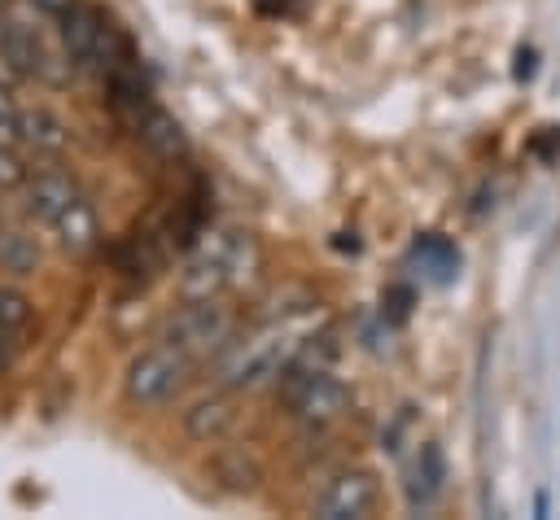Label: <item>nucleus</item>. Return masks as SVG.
I'll return each instance as SVG.
<instances>
[{"label":"nucleus","mask_w":560,"mask_h":520,"mask_svg":"<svg viewBox=\"0 0 560 520\" xmlns=\"http://www.w3.org/2000/svg\"><path fill=\"white\" fill-rule=\"evenodd\" d=\"M258 267V240L245 227L206 232L179 267V297H228Z\"/></svg>","instance_id":"nucleus-1"},{"label":"nucleus","mask_w":560,"mask_h":520,"mask_svg":"<svg viewBox=\"0 0 560 520\" xmlns=\"http://www.w3.org/2000/svg\"><path fill=\"white\" fill-rule=\"evenodd\" d=\"M192 367H197V363H192L184 350H175L171 341L158 336L153 345H144V350L131 354V363H127V371H122V398H127L131 406H140V411L171 406V402L188 389Z\"/></svg>","instance_id":"nucleus-2"},{"label":"nucleus","mask_w":560,"mask_h":520,"mask_svg":"<svg viewBox=\"0 0 560 520\" xmlns=\"http://www.w3.org/2000/svg\"><path fill=\"white\" fill-rule=\"evenodd\" d=\"M162 341L184 350L192 363L219 358L236 341V315L232 306H223V297H184V306L166 315Z\"/></svg>","instance_id":"nucleus-3"},{"label":"nucleus","mask_w":560,"mask_h":520,"mask_svg":"<svg viewBox=\"0 0 560 520\" xmlns=\"http://www.w3.org/2000/svg\"><path fill=\"white\" fill-rule=\"evenodd\" d=\"M280 393H284L289 415L306 428H328V424L346 419L350 406H354L350 385L341 376L324 371V367H302V371L284 367V389Z\"/></svg>","instance_id":"nucleus-4"},{"label":"nucleus","mask_w":560,"mask_h":520,"mask_svg":"<svg viewBox=\"0 0 560 520\" xmlns=\"http://www.w3.org/2000/svg\"><path fill=\"white\" fill-rule=\"evenodd\" d=\"M57 39H61V52L70 61V70H88V74H105L114 61H118V48H114V31L105 22V13L88 0H74L61 17H57Z\"/></svg>","instance_id":"nucleus-5"},{"label":"nucleus","mask_w":560,"mask_h":520,"mask_svg":"<svg viewBox=\"0 0 560 520\" xmlns=\"http://www.w3.org/2000/svg\"><path fill=\"white\" fill-rule=\"evenodd\" d=\"M289 341L284 336H254V341H232L223 354H219V371H223V385L236 393V389H258L267 380H280L284 367H289Z\"/></svg>","instance_id":"nucleus-6"},{"label":"nucleus","mask_w":560,"mask_h":520,"mask_svg":"<svg viewBox=\"0 0 560 520\" xmlns=\"http://www.w3.org/2000/svg\"><path fill=\"white\" fill-rule=\"evenodd\" d=\"M0 61H4V70L18 74V79H52V83H57V79H61L57 66L70 70L66 52L57 57V52L48 48L44 31H39L35 22H26V17H18V13H4V17H0Z\"/></svg>","instance_id":"nucleus-7"},{"label":"nucleus","mask_w":560,"mask_h":520,"mask_svg":"<svg viewBox=\"0 0 560 520\" xmlns=\"http://www.w3.org/2000/svg\"><path fill=\"white\" fill-rule=\"evenodd\" d=\"M381 503V485L368 468H341L324 481V489L315 494L311 511L319 520H368Z\"/></svg>","instance_id":"nucleus-8"},{"label":"nucleus","mask_w":560,"mask_h":520,"mask_svg":"<svg viewBox=\"0 0 560 520\" xmlns=\"http://www.w3.org/2000/svg\"><path fill=\"white\" fill-rule=\"evenodd\" d=\"M79 197V184L70 170L61 166H44V170H31L26 184H22V214L39 227H52L57 214Z\"/></svg>","instance_id":"nucleus-9"},{"label":"nucleus","mask_w":560,"mask_h":520,"mask_svg":"<svg viewBox=\"0 0 560 520\" xmlns=\"http://www.w3.org/2000/svg\"><path fill=\"white\" fill-rule=\"evenodd\" d=\"M232 428H236V398H232L228 385L214 389V393H206V398H197V402L184 411V433H188L192 441H201V446L223 441Z\"/></svg>","instance_id":"nucleus-10"},{"label":"nucleus","mask_w":560,"mask_h":520,"mask_svg":"<svg viewBox=\"0 0 560 520\" xmlns=\"http://www.w3.org/2000/svg\"><path fill=\"white\" fill-rule=\"evenodd\" d=\"M52 236H57V245H61L66 253H74V258L92 253V249L101 245V214H96V205L79 192V197L57 214Z\"/></svg>","instance_id":"nucleus-11"},{"label":"nucleus","mask_w":560,"mask_h":520,"mask_svg":"<svg viewBox=\"0 0 560 520\" xmlns=\"http://www.w3.org/2000/svg\"><path fill=\"white\" fill-rule=\"evenodd\" d=\"M136 135H140V144H144L153 157H162V162H175V157L188 153V135H184L179 118L166 114V109H158V105H144V109L136 114Z\"/></svg>","instance_id":"nucleus-12"},{"label":"nucleus","mask_w":560,"mask_h":520,"mask_svg":"<svg viewBox=\"0 0 560 520\" xmlns=\"http://www.w3.org/2000/svg\"><path fill=\"white\" fill-rule=\"evenodd\" d=\"M18 144L31 149L35 157H57L70 144V127L48 105H31V109H22V135H18Z\"/></svg>","instance_id":"nucleus-13"},{"label":"nucleus","mask_w":560,"mask_h":520,"mask_svg":"<svg viewBox=\"0 0 560 520\" xmlns=\"http://www.w3.org/2000/svg\"><path fill=\"white\" fill-rule=\"evenodd\" d=\"M446 489V459H442V446L438 441H424L416 450V463L407 472V503L411 507H433Z\"/></svg>","instance_id":"nucleus-14"},{"label":"nucleus","mask_w":560,"mask_h":520,"mask_svg":"<svg viewBox=\"0 0 560 520\" xmlns=\"http://www.w3.org/2000/svg\"><path fill=\"white\" fill-rule=\"evenodd\" d=\"M31 323H35V302H31L18 284H0V341H4L13 354L22 350Z\"/></svg>","instance_id":"nucleus-15"},{"label":"nucleus","mask_w":560,"mask_h":520,"mask_svg":"<svg viewBox=\"0 0 560 520\" xmlns=\"http://www.w3.org/2000/svg\"><path fill=\"white\" fill-rule=\"evenodd\" d=\"M39 267V240L26 227H0V271L13 280L35 275Z\"/></svg>","instance_id":"nucleus-16"},{"label":"nucleus","mask_w":560,"mask_h":520,"mask_svg":"<svg viewBox=\"0 0 560 520\" xmlns=\"http://www.w3.org/2000/svg\"><path fill=\"white\" fill-rule=\"evenodd\" d=\"M214 472H219V481H223L228 489H236V494H254L258 481H262V468H258L245 450H223L219 463H214Z\"/></svg>","instance_id":"nucleus-17"},{"label":"nucleus","mask_w":560,"mask_h":520,"mask_svg":"<svg viewBox=\"0 0 560 520\" xmlns=\"http://www.w3.org/2000/svg\"><path fill=\"white\" fill-rule=\"evenodd\" d=\"M26 175H31V166H26V157H22V144H0V192L22 188Z\"/></svg>","instance_id":"nucleus-18"},{"label":"nucleus","mask_w":560,"mask_h":520,"mask_svg":"<svg viewBox=\"0 0 560 520\" xmlns=\"http://www.w3.org/2000/svg\"><path fill=\"white\" fill-rule=\"evenodd\" d=\"M22 135V105L0 87V144H18Z\"/></svg>","instance_id":"nucleus-19"},{"label":"nucleus","mask_w":560,"mask_h":520,"mask_svg":"<svg viewBox=\"0 0 560 520\" xmlns=\"http://www.w3.org/2000/svg\"><path fill=\"white\" fill-rule=\"evenodd\" d=\"M26 4H31V9L39 13V17H48V22H57V17H61V13H66V9H70L74 0H26Z\"/></svg>","instance_id":"nucleus-20"},{"label":"nucleus","mask_w":560,"mask_h":520,"mask_svg":"<svg viewBox=\"0 0 560 520\" xmlns=\"http://www.w3.org/2000/svg\"><path fill=\"white\" fill-rule=\"evenodd\" d=\"M9 4H13V0H0V9H9Z\"/></svg>","instance_id":"nucleus-21"},{"label":"nucleus","mask_w":560,"mask_h":520,"mask_svg":"<svg viewBox=\"0 0 560 520\" xmlns=\"http://www.w3.org/2000/svg\"><path fill=\"white\" fill-rule=\"evenodd\" d=\"M0 227H4V218H0Z\"/></svg>","instance_id":"nucleus-22"}]
</instances>
